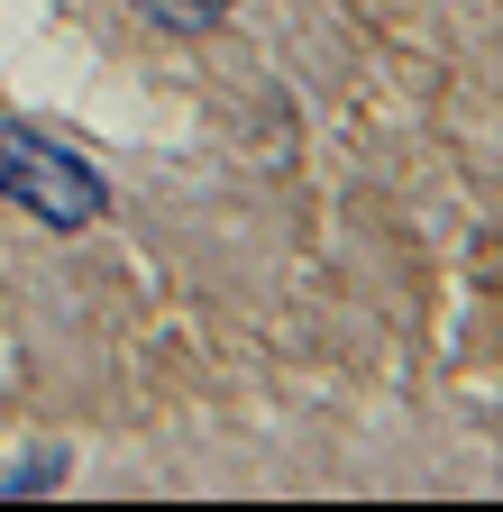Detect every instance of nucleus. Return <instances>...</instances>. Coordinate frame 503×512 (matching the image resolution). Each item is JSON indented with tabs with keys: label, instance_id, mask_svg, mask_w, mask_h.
Listing matches in <instances>:
<instances>
[{
	"label": "nucleus",
	"instance_id": "f257e3e1",
	"mask_svg": "<svg viewBox=\"0 0 503 512\" xmlns=\"http://www.w3.org/2000/svg\"><path fill=\"white\" fill-rule=\"evenodd\" d=\"M0 202H19V211L46 220V229H92L101 202H110V183H101L74 147L37 138V128H0Z\"/></svg>",
	"mask_w": 503,
	"mask_h": 512
},
{
	"label": "nucleus",
	"instance_id": "f03ea898",
	"mask_svg": "<svg viewBox=\"0 0 503 512\" xmlns=\"http://www.w3.org/2000/svg\"><path fill=\"white\" fill-rule=\"evenodd\" d=\"M138 10H147L156 28H174V37H202V28L229 19V0H138Z\"/></svg>",
	"mask_w": 503,
	"mask_h": 512
}]
</instances>
